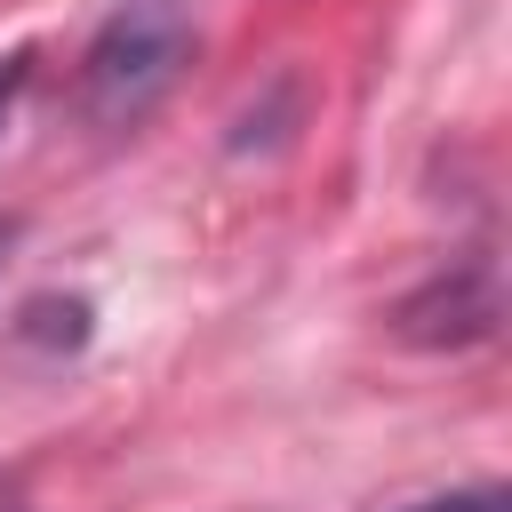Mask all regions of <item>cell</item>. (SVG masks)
Here are the masks:
<instances>
[{
    "label": "cell",
    "mask_w": 512,
    "mask_h": 512,
    "mask_svg": "<svg viewBox=\"0 0 512 512\" xmlns=\"http://www.w3.org/2000/svg\"><path fill=\"white\" fill-rule=\"evenodd\" d=\"M184 64H192V8L184 0H128L80 48V112L96 128H136L176 88Z\"/></svg>",
    "instance_id": "cell-1"
},
{
    "label": "cell",
    "mask_w": 512,
    "mask_h": 512,
    "mask_svg": "<svg viewBox=\"0 0 512 512\" xmlns=\"http://www.w3.org/2000/svg\"><path fill=\"white\" fill-rule=\"evenodd\" d=\"M496 312H504L496 304V272L488 264H456V272L424 280L416 296H400L392 336L416 344V352H464V344L496 336Z\"/></svg>",
    "instance_id": "cell-2"
},
{
    "label": "cell",
    "mask_w": 512,
    "mask_h": 512,
    "mask_svg": "<svg viewBox=\"0 0 512 512\" xmlns=\"http://www.w3.org/2000/svg\"><path fill=\"white\" fill-rule=\"evenodd\" d=\"M24 80H32V48H8V56H0V120H8V104L24 96Z\"/></svg>",
    "instance_id": "cell-3"
},
{
    "label": "cell",
    "mask_w": 512,
    "mask_h": 512,
    "mask_svg": "<svg viewBox=\"0 0 512 512\" xmlns=\"http://www.w3.org/2000/svg\"><path fill=\"white\" fill-rule=\"evenodd\" d=\"M408 512H504V488H472V496H432V504H408Z\"/></svg>",
    "instance_id": "cell-4"
}]
</instances>
